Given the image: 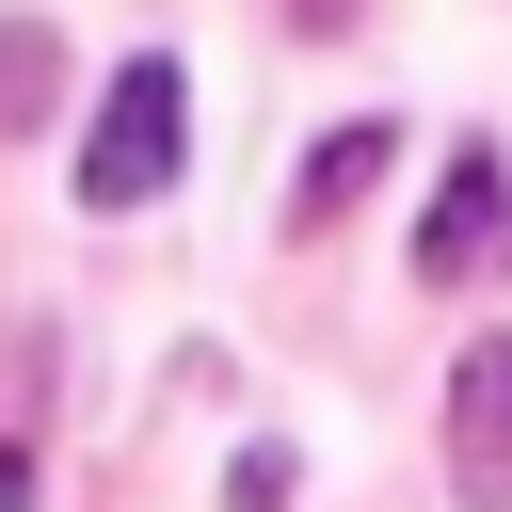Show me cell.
Masks as SVG:
<instances>
[{"mask_svg": "<svg viewBox=\"0 0 512 512\" xmlns=\"http://www.w3.org/2000/svg\"><path fill=\"white\" fill-rule=\"evenodd\" d=\"M160 192H176V64L144 48L80 128V208H160Z\"/></svg>", "mask_w": 512, "mask_h": 512, "instance_id": "cell-1", "label": "cell"}, {"mask_svg": "<svg viewBox=\"0 0 512 512\" xmlns=\"http://www.w3.org/2000/svg\"><path fill=\"white\" fill-rule=\"evenodd\" d=\"M496 224H512V160H496V144H464V160H448V192H432V224H416V272H432V288L496 272Z\"/></svg>", "mask_w": 512, "mask_h": 512, "instance_id": "cell-2", "label": "cell"}, {"mask_svg": "<svg viewBox=\"0 0 512 512\" xmlns=\"http://www.w3.org/2000/svg\"><path fill=\"white\" fill-rule=\"evenodd\" d=\"M448 480L464 496H512V336H480L448 368Z\"/></svg>", "mask_w": 512, "mask_h": 512, "instance_id": "cell-3", "label": "cell"}, {"mask_svg": "<svg viewBox=\"0 0 512 512\" xmlns=\"http://www.w3.org/2000/svg\"><path fill=\"white\" fill-rule=\"evenodd\" d=\"M384 144H400V128H384V112H352V128H336V144H320V160H304V192H288V224H304V240H320V224H336V208H368V192H384Z\"/></svg>", "mask_w": 512, "mask_h": 512, "instance_id": "cell-4", "label": "cell"}, {"mask_svg": "<svg viewBox=\"0 0 512 512\" xmlns=\"http://www.w3.org/2000/svg\"><path fill=\"white\" fill-rule=\"evenodd\" d=\"M224 512H304V464H288V448H240V464H224Z\"/></svg>", "mask_w": 512, "mask_h": 512, "instance_id": "cell-5", "label": "cell"}, {"mask_svg": "<svg viewBox=\"0 0 512 512\" xmlns=\"http://www.w3.org/2000/svg\"><path fill=\"white\" fill-rule=\"evenodd\" d=\"M32 96H48V32H32V16H16V32H0V128H48V112H32Z\"/></svg>", "mask_w": 512, "mask_h": 512, "instance_id": "cell-6", "label": "cell"}, {"mask_svg": "<svg viewBox=\"0 0 512 512\" xmlns=\"http://www.w3.org/2000/svg\"><path fill=\"white\" fill-rule=\"evenodd\" d=\"M0 512H32V448H0Z\"/></svg>", "mask_w": 512, "mask_h": 512, "instance_id": "cell-7", "label": "cell"}]
</instances>
